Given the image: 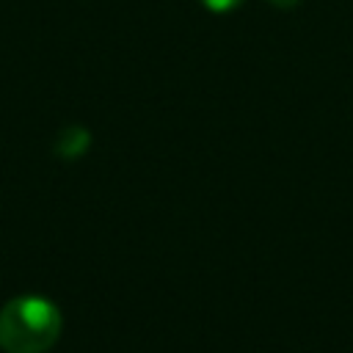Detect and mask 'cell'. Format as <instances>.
Listing matches in <instances>:
<instances>
[{"instance_id":"1","label":"cell","mask_w":353,"mask_h":353,"mask_svg":"<svg viewBox=\"0 0 353 353\" xmlns=\"http://www.w3.org/2000/svg\"><path fill=\"white\" fill-rule=\"evenodd\" d=\"M61 312L41 295H22L0 309V347L6 353H47L61 336Z\"/></svg>"},{"instance_id":"2","label":"cell","mask_w":353,"mask_h":353,"mask_svg":"<svg viewBox=\"0 0 353 353\" xmlns=\"http://www.w3.org/2000/svg\"><path fill=\"white\" fill-rule=\"evenodd\" d=\"M85 146H88V132H85L83 127H69V130H63L61 138H58V152H61V157H80V154L85 152Z\"/></svg>"},{"instance_id":"3","label":"cell","mask_w":353,"mask_h":353,"mask_svg":"<svg viewBox=\"0 0 353 353\" xmlns=\"http://www.w3.org/2000/svg\"><path fill=\"white\" fill-rule=\"evenodd\" d=\"M207 11H212V14H232L234 8H240L245 0H199Z\"/></svg>"},{"instance_id":"4","label":"cell","mask_w":353,"mask_h":353,"mask_svg":"<svg viewBox=\"0 0 353 353\" xmlns=\"http://www.w3.org/2000/svg\"><path fill=\"white\" fill-rule=\"evenodd\" d=\"M273 8H279V11H290V8H295L301 0H268Z\"/></svg>"}]
</instances>
